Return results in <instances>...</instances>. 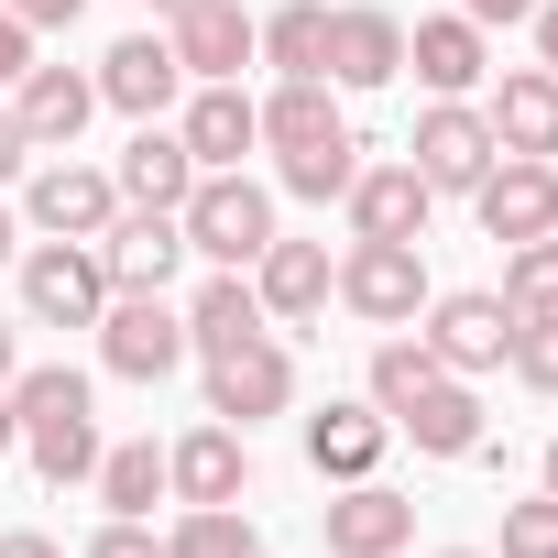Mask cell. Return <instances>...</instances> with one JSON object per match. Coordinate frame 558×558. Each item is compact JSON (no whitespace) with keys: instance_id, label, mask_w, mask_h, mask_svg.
I'll list each match as a JSON object with an SVG mask.
<instances>
[{"instance_id":"obj_7","label":"cell","mask_w":558,"mask_h":558,"mask_svg":"<svg viewBox=\"0 0 558 558\" xmlns=\"http://www.w3.org/2000/svg\"><path fill=\"white\" fill-rule=\"evenodd\" d=\"M175 263H186L175 208H121V219L99 230V274H110V296H165V286H175Z\"/></svg>"},{"instance_id":"obj_30","label":"cell","mask_w":558,"mask_h":558,"mask_svg":"<svg viewBox=\"0 0 558 558\" xmlns=\"http://www.w3.org/2000/svg\"><path fill=\"white\" fill-rule=\"evenodd\" d=\"M504 307H514V318H558V230L504 252Z\"/></svg>"},{"instance_id":"obj_17","label":"cell","mask_w":558,"mask_h":558,"mask_svg":"<svg viewBox=\"0 0 558 558\" xmlns=\"http://www.w3.org/2000/svg\"><path fill=\"white\" fill-rule=\"evenodd\" d=\"M263 143H274V165H296V154H362L351 143V121H340V99H329V77H286L263 99Z\"/></svg>"},{"instance_id":"obj_36","label":"cell","mask_w":558,"mask_h":558,"mask_svg":"<svg viewBox=\"0 0 558 558\" xmlns=\"http://www.w3.org/2000/svg\"><path fill=\"white\" fill-rule=\"evenodd\" d=\"M77 558H165V536H154V525H132V514H110V525H99Z\"/></svg>"},{"instance_id":"obj_8","label":"cell","mask_w":558,"mask_h":558,"mask_svg":"<svg viewBox=\"0 0 558 558\" xmlns=\"http://www.w3.org/2000/svg\"><path fill=\"white\" fill-rule=\"evenodd\" d=\"M318 77H329V88H395V77H405V23L384 12V0H351V12H329Z\"/></svg>"},{"instance_id":"obj_33","label":"cell","mask_w":558,"mask_h":558,"mask_svg":"<svg viewBox=\"0 0 558 558\" xmlns=\"http://www.w3.org/2000/svg\"><path fill=\"white\" fill-rule=\"evenodd\" d=\"M504 362H514L525 395H558V318H514V351Z\"/></svg>"},{"instance_id":"obj_11","label":"cell","mask_w":558,"mask_h":558,"mask_svg":"<svg viewBox=\"0 0 558 558\" xmlns=\"http://www.w3.org/2000/svg\"><path fill=\"white\" fill-rule=\"evenodd\" d=\"M471 208H482V230L514 252V241H547L558 230V165H536V154H493V175L471 186Z\"/></svg>"},{"instance_id":"obj_3","label":"cell","mask_w":558,"mask_h":558,"mask_svg":"<svg viewBox=\"0 0 558 558\" xmlns=\"http://www.w3.org/2000/svg\"><path fill=\"white\" fill-rule=\"evenodd\" d=\"M99 307H110L99 241H34L23 252V318L34 329H99Z\"/></svg>"},{"instance_id":"obj_39","label":"cell","mask_w":558,"mask_h":558,"mask_svg":"<svg viewBox=\"0 0 558 558\" xmlns=\"http://www.w3.org/2000/svg\"><path fill=\"white\" fill-rule=\"evenodd\" d=\"M525 12H536V0H460V23H482V34L493 23H525Z\"/></svg>"},{"instance_id":"obj_16","label":"cell","mask_w":558,"mask_h":558,"mask_svg":"<svg viewBox=\"0 0 558 558\" xmlns=\"http://www.w3.org/2000/svg\"><path fill=\"white\" fill-rule=\"evenodd\" d=\"M318 525H329V558H395L416 536V504L395 482H340V504H318Z\"/></svg>"},{"instance_id":"obj_43","label":"cell","mask_w":558,"mask_h":558,"mask_svg":"<svg viewBox=\"0 0 558 558\" xmlns=\"http://www.w3.org/2000/svg\"><path fill=\"white\" fill-rule=\"evenodd\" d=\"M23 449V416H12V395H0V460H12Z\"/></svg>"},{"instance_id":"obj_18","label":"cell","mask_w":558,"mask_h":558,"mask_svg":"<svg viewBox=\"0 0 558 558\" xmlns=\"http://www.w3.org/2000/svg\"><path fill=\"white\" fill-rule=\"evenodd\" d=\"M186 88V66H175V45L165 34H121L110 56H99V110H132V121H165V99Z\"/></svg>"},{"instance_id":"obj_13","label":"cell","mask_w":558,"mask_h":558,"mask_svg":"<svg viewBox=\"0 0 558 558\" xmlns=\"http://www.w3.org/2000/svg\"><path fill=\"white\" fill-rule=\"evenodd\" d=\"M88 110H99V77H77V66H23L12 77V121H23L34 154H77Z\"/></svg>"},{"instance_id":"obj_14","label":"cell","mask_w":558,"mask_h":558,"mask_svg":"<svg viewBox=\"0 0 558 558\" xmlns=\"http://www.w3.org/2000/svg\"><path fill=\"white\" fill-rule=\"evenodd\" d=\"M165 493H175V504H241V493H252V438L219 427V416L186 427V438L165 449Z\"/></svg>"},{"instance_id":"obj_25","label":"cell","mask_w":558,"mask_h":558,"mask_svg":"<svg viewBox=\"0 0 558 558\" xmlns=\"http://www.w3.org/2000/svg\"><path fill=\"white\" fill-rule=\"evenodd\" d=\"M405 66L438 88V99H471L482 77H493V56H482V23H460V12H438V23H416L405 34Z\"/></svg>"},{"instance_id":"obj_29","label":"cell","mask_w":558,"mask_h":558,"mask_svg":"<svg viewBox=\"0 0 558 558\" xmlns=\"http://www.w3.org/2000/svg\"><path fill=\"white\" fill-rule=\"evenodd\" d=\"M318 45H329V12H318V0H286L274 23H252V56L286 66V77H318Z\"/></svg>"},{"instance_id":"obj_45","label":"cell","mask_w":558,"mask_h":558,"mask_svg":"<svg viewBox=\"0 0 558 558\" xmlns=\"http://www.w3.org/2000/svg\"><path fill=\"white\" fill-rule=\"evenodd\" d=\"M12 252H23V219H12V208H0V263H12Z\"/></svg>"},{"instance_id":"obj_22","label":"cell","mask_w":558,"mask_h":558,"mask_svg":"<svg viewBox=\"0 0 558 558\" xmlns=\"http://www.w3.org/2000/svg\"><path fill=\"white\" fill-rule=\"evenodd\" d=\"M186 154H197V175H219V165H241L252 143H263V99H241V77H219V88H197L186 99Z\"/></svg>"},{"instance_id":"obj_2","label":"cell","mask_w":558,"mask_h":558,"mask_svg":"<svg viewBox=\"0 0 558 558\" xmlns=\"http://www.w3.org/2000/svg\"><path fill=\"white\" fill-rule=\"evenodd\" d=\"M175 230H186V252H208V263L252 274V263H263V241H274V197H263L241 165H219V175H197V186H186Z\"/></svg>"},{"instance_id":"obj_26","label":"cell","mask_w":558,"mask_h":558,"mask_svg":"<svg viewBox=\"0 0 558 558\" xmlns=\"http://www.w3.org/2000/svg\"><path fill=\"white\" fill-rule=\"evenodd\" d=\"M395 427H405L427 460H471V449H482V395H471V373H438V384H427Z\"/></svg>"},{"instance_id":"obj_10","label":"cell","mask_w":558,"mask_h":558,"mask_svg":"<svg viewBox=\"0 0 558 558\" xmlns=\"http://www.w3.org/2000/svg\"><path fill=\"white\" fill-rule=\"evenodd\" d=\"M23 219L45 230V241H99L110 219H121V186L99 175V165H34V186H23Z\"/></svg>"},{"instance_id":"obj_32","label":"cell","mask_w":558,"mask_h":558,"mask_svg":"<svg viewBox=\"0 0 558 558\" xmlns=\"http://www.w3.org/2000/svg\"><path fill=\"white\" fill-rule=\"evenodd\" d=\"M427 384H438V351H427V340H384V351H373V405H384V416H405Z\"/></svg>"},{"instance_id":"obj_4","label":"cell","mask_w":558,"mask_h":558,"mask_svg":"<svg viewBox=\"0 0 558 558\" xmlns=\"http://www.w3.org/2000/svg\"><path fill=\"white\" fill-rule=\"evenodd\" d=\"M296 405V362H286V340H230V351H208V416L219 427H263V416H286Z\"/></svg>"},{"instance_id":"obj_23","label":"cell","mask_w":558,"mask_h":558,"mask_svg":"<svg viewBox=\"0 0 558 558\" xmlns=\"http://www.w3.org/2000/svg\"><path fill=\"white\" fill-rule=\"evenodd\" d=\"M482 121H493V154H536V165H547V154H558V77H547V66L493 77V110H482Z\"/></svg>"},{"instance_id":"obj_12","label":"cell","mask_w":558,"mask_h":558,"mask_svg":"<svg viewBox=\"0 0 558 558\" xmlns=\"http://www.w3.org/2000/svg\"><path fill=\"white\" fill-rule=\"evenodd\" d=\"M427 351H438V373H493L504 351H514V307L493 296V286H460V296H438L427 307V329H416Z\"/></svg>"},{"instance_id":"obj_44","label":"cell","mask_w":558,"mask_h":558,"mask_svg":"<svg viewBox=\"0 0 558 558\" xmlns=\"http://www.w3.org/2000/svg\"><path fill=\"white\" fill-rule=\"evenodd\" d=\"M23 373V340H12V318H0V384H12Z\"/></svg>"},{"instance_id":"obj_1","label":"cell","mask_w":558,"mask_h":558,"mask_svg":"<svg viewBox=\"0 0 558 558\" xmlns=\"http://www.w3.org/2000/svg\"><path fill=\"white\" fill-rule=\"evenodd\" d=\"M0 395H12V416H23V449H34V471H45L56 493L99 471V416H88V373H66V362H34V373H12Z\"/></svg>"},{"instance_id":"obj_34","label":"cell","mask_w":558,"mask_h":558,"mask_svg":"<svg viewBox=\"0 0 558 558\" xmlns=\"http://www.w3.org/2000/svg\"><path fill=\"white\" fill-rule=\"evenodd\" d=\"M504 558H558V493L504 504Z\"/></svg>"},{"instance_id":"obj_27","label":"cell","mask_w":558,"mask_h":558,"mask_svg":"<svg viewBox=\"0 0 558 558\" xmlns=\"http://www.w3.org/2000/svg\"><path fill=\"white\" fill-rule=\"evenodd\" d=\"M263 329H274V318H263V296L241 286L230 263H219L208 286L186 296V351H197V362H208V351H230V340H263Z\"/></svg>"},{"instance_id":"obj_46","label":"cell","mask_w":558,"mask_h":558,"mask_svg":"<svg viewBox=\"0 0 558 558\" xmlns=\"http://www.w3.org/2000/svg\"><path fill=\"white\" fill-rule=\"evenodd\" d=\"M154 12H165V23H186V12H197V0H154Z\"/></svg>"},{"instance_id":"obj_28","label":"cell","mask_w":558,"mask_h":558,"mask_svg":"<svg viewBox=\"0 0 558 558\" xmlns=\"http://www.w3.org/2000/svg\"><path fill=\"white\" fill-rule=\"evenodd\" d=\"M88 482H99V504H110V514H132V525H143V514L165 504V449H154V438H121V449H99V471H88Z\"/></svg>"},{"instance_id":"obj_42","label":"cell","mask_w":558,"mask_h":558,"mask_svg":"<svg viewBox=\"0 0 558 558\" xmlns=\"http://www.w3.org/2000/svg\"><path fill=\"white\" fill-rule=\"evenodd\" d=\"M0 558H66V547H56V536H34V525H23V536H0Z\"/></svg>"},{"instance_id":"obj_19","label":"cell","mask_w":558,"mask_h":558,"mask_svg":"<svg viewBox=\"0 0 558 558\" xmlns=\"http://www.w3.org/2000/svg\"><path fill=\"white\" fill-rule=\"evenodd\" d=\"M427 208H438V186L416 165H362L351 175V241H427Z\"/></svg>"},{"instance_id":"obj_9","label":"cell","mask_w":558,"mask_h":558,"mask_svg":"<svg viewBox=\"0 0 558 558\" xmlns=\"http://www.w3.org/2000/svg\"><path fill=\"white\" fill-rule=\"evenodd\" d=\"M405 165L438 186V197H471L482 175H493V121L471 110V99H438L427 121H416V143H405Z\"/></svg>"},{"instance_id":"obj_15","label":"cell","mask_w":558,"mask_h":558,"mask_svg":"<svg viewBox=\"0 0 558 558\" xmlns=\"http://www.w3.org/2000/svg\"><path fill=\"white\" fill-rule=\"evenodd\" d=\"M329 286H340L329 241H286V230H274V241H263V263H252V296H263V318H286V329H307V318L329 307Z\"/></svg>"},{"instance_id":"obj_47","label":"cell","mask_w":558,"mask_h":558,"mask_svg":"<svg viewBox=\"0 0 558 558\" xmlns=\"http://www.w3.org/2000/svg\"><path fill=\"white\" fill-rule=\"evenodd\" d=\"M547 493H558V438H547Z\"/></svg>"},{"instance_id":"obj_31","label":"cell","mask_w":558,"mask_h":558,"mask_svg":"<svg viewBox=\"0 0 558 558\" xmlns=\"http://www.w3.org/2000/svg\"><path fill=\"white\" fill-rule=\"evenodd\" d=\"M165 558H252V514L241 504H186V525L165 536Z\"/></svg>"},{"instance_id":"obj_5","label":"cell","mask_w":558,"mask_h":558,"mask_svg":"<svg viewBox=\"0 0 558 558\" xmlns=\"http://www.w3.org/2000/svg\"><path fill=\"white\" fill-rule=\"evenodd\" d=\"M329 296H340L351 318H373V329H405V318L427 307V263H416V241H351Z\"/></svg>"},{"instance_id":"obj_38","label":"cell","mask_w":558,"mask_h":558,"mask_svg":"<svg viewBox=\"0 0 558 558\" xmlns=\"http://www.w3.org/2000/svg\"><path fill=\"white\" fill-rule=\"evenodd\" d=\"M23 66H34V34H23V23H12V12H0V88H12V77H23Z\"/></svg>"},{"instance_id":"obj_35","label":"cell","mask_w":558,"mask_h":558,"mask_svg":"<svg viewBox=\"0 0 558 558\" xmlns=\"http://www.w3.org/2000/svg\"><path fill=\"white\" fill-rule=\"evenodd\" d=\"M351 175H362V154H296V165H286L296 197H351Z\"/></svg>"},{"instance_id":"obj_49","label":"cell","mask_w":558,"mask_h":558,"mask_svg":"<svg viewBox=\"0 0 558 558\" xmlns=\"http://www.w3.org/2000/svg\"><path fill=\"white\" fill-rule=\"evenodd\" d=\"M252 558H263V547H252Z\"/></svg>"},{"instance_id":"obj_41","label":"cell","mask_w":558,"mask_h":558,"mask_svg":"<svg viewBox=\"0 0 558 558\" xmlns=\"http://www.w3.org/2000/svg\"><path fill=\"white\" fill-rule=\"evenodd\" d=\"M525 23H536V66L558 77V0H536V12H525Z\"/></svg>"},{"instance_id":"obj_48","label":"cell","mask_w":558,"mask_h":558,"mask_svg":"<svg viewBox=\"0 0 558 558\" xmlns=\"http://www.w3.org/2000/svg\"><path fill=\"white\" fill-rule=\"evenodd\" d=\"M438 558H482V547H438Z\"/></svg>"},{"instance_id":"obj_37","label":"cell","mask_w":558,"mask_h":558,"mask_svg":"<svg viewBox=\"0 0 558 558\" xmlns=\"http://www.w3.org/2000/svg\"><path fill=\"white\" fill-rule=\"evenodd\" d=\"M0 12H12V23H23V34H66V23H77V12H88V0H0Z\"/></svg>"},{"instance_id":"obj_40","label":"cell","mask_w":558,"mask_h":558,"mask_svg":"<svg viewBox=\"0 0 558 558\" xmlns=\"http://www.w3.org/2000/svg\"><path fill=\"white\" fill-rule=\"evenodd\" d=\"M23 165H34V143H23V121H12V110H0V186H12Z\"/></svg>"},{"instance_id":"obj_6","label":"cell","mask_w":558,"mask_h":558,"mask_svg":"<svg viewBox=\"0 0 558 558\" xmlns=\"http://www.w3.org/2000/svg\"><path fill=\"white\" fill-rule=\"evenodd\" d=\"M99 362H110L121 384H165V373L186 362V307H165V296H110V307H99Z\"/></svg>"},{"instance_id":"obj_20","label":"cell","mask_w":558,"mask_h":558,"mask_svg":"<svg viewBox=\"0 0 558 558\" xmlns=\"http://www.w3.org/2000/svg\"><path fill=\"white\" fill-rule=\"evenodd\" d=\"M384 449H395V416L384 405H318L307 416V471L318 482H373Z\"/></svg>"},{"instance_id":"obj_21","label":"cell","mask_w":558,"mask_h":558,"mask_svg":"<svg viewBox=\"0 0 558 558\" xmlns=\"http://www.w3.org/2000/svg\"><path fill=\"white\" fill-rule=\"evenodd\" d=\"M110 186H121V208H186V186H197V154H186V132H165V121H143V132L121 143V165H110Z\"/></svg>"},{"instance_id":"obj_24","label":"cell","mask_w":558,"mask_h":558,"mask_svg":"<svg viewBox=\"0 0 558 558\" xmlns=\"http://www.w3.org/2000/svg\"><path fill=\"white\" fill-rule=\"evenodd\" d=\"M165 45H175V66H186L197 88H219V77L252 66V12H241V0H197V12H186Z\"/></svg>"}]
</instances>
